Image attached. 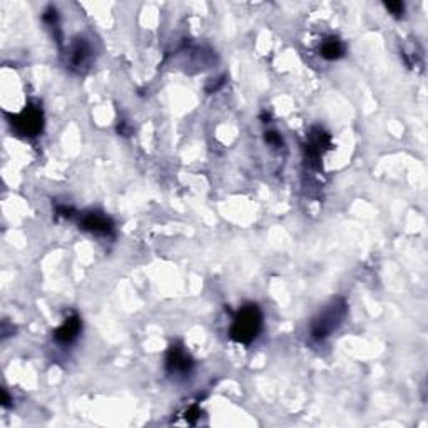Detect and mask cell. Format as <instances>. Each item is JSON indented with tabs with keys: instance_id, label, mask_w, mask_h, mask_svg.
Instances as JSON below:
<instances>
[{
	"instance_id": "cell-1",
	"label": "cell",
	"mask_w": 428,
	"mask_h": 428,
	"mask_svg": "<svg viewBox=\"0 0 428 428\" xmlns=\"http://www.w3.org/2000/svg\"><path fill=\"white\" fill-rule=\"evenodd\" d=\"M263 328V315L261 309L256 305H246L234 316L233 325H231L230 336L231 340L241 345H249L251 341L256 340Z\"/></svg>"
},
{
	"instance_id": "cell-2",
	"label": "cell",
	"mask_w": 428,
	"mask_h": 428,
	"mask_svg": "<svg viewBox=\"0 0 428 428\" xmlns=\"http://www.w3.org/2000/svg\"><path fill=\"white\" fill-rule=\"evenodd\" d=\"M345 315H347V305H345V301L343 300L333 301L327 309H323V312L313 320L312 325L313 338L325 340L327 336L332 335V333L340 327L341 321L345 320Z\"/></svg>"
},
{
	"instance_id": "cell-8",
	"label": "cell",
	"mask_w": 428,
	"mask_h": 428,
	"mask_svg": "<svg viewBox=\"0 0 428 428\" xmlns=\"http://www.w3.org/2000/svg\"><path fill=\"white\" fill-rule=\"evenodd\" d=\"M90 57H92L90 45L84 41V39H79V41L72 45V49H70V65L77 69L85 68V65H89Z\"/></svg>"
},
{
	"instance_id": "cell-6",
	"label": "cell",
	"mask_w": 428,
	"mask_h": 428,
	"mask_svg": "<svg viewBox=\"0 0 428 428\" xmlns=\"http://www.w3.org/2000/svg\"><path fill=\"white\" fill-rule=\"evenodd\" d=\"M81 227L89 233L109 236L114 231V223L111 218L102 213H88L81 219Z\"/></svg>"
},
{
	"instance_id": "cell-10",
	"label": "cell",
	"mask_w": 428,
	"mask_h": 428,
	"mask_svg": "<svg viewBox=\"0 0 428 428\" xmlns=\"http://www.w3.org/2000/svg\"><path fill=\"white\" fill-rule=\"evenodd\" d=\"M385 7H387V9L391 12V15H395V17H402L403 10H405V3L403 2H388L385 3Z\"/></svg>"
},
{
	"instance_id": "cell-9",
	"label": "cell",
	"mask_w": 428,
	"mask_h": 428,
	"mask_svg": "<svg viewBox=\"0 0 428 428\" xmlns=\"http://www.w3.org/2000/svg\"><path fill=\"white\" fill-rule=\"evenodd\" d=\"M345 54V44L336 37H329L321 44V56L328 61H335V59L343 57Z\"/></svg>"
},
{
	"instance_id": "cell-3",
	"label": "cell",
	"mask_w": 428,
	"mask_h": 428,
	"mask_svg": "<svg viewBox=\"0 0 428 428\" xmlns=\"http://www.w3.org/2000/svg\"><path fill=\"white\" fill-rule=\"evenodd\" d=\"M12 125L22 136H37L44 128V114L41 108L29 105L19 116H14Z\"/></svg>"
},
{
	"instance_id": "cell-4",
	"label": "cell",
	"mask_w": 428,
	"mask_h": 428,
	"mask_svg": "<svg viewBox=\"0 0 428 428\" xmlns=\"http://www.w3.org/2000/svg\"><path fill=\"white\" fill-rule=\"evenodd\" d=\"M192 367H194V361L184 347L181 345H172L166 355V370L170 375H178V376H186L190 375Z\"/></svg>"
},
{
	"instance_id": "cell-12",
	"label": "cell",
	"mask_w": 428,
	"mask_h": 428,
	"mask_svg": "<svg viewBox=\"0 0 428 428\" xmlns=\"http://www.w3.org/2000/svg\"><path fill=\"white\" fill-rule=\"evenodd\" d=\"M2 395H3V402H2V405L7 408V407H9V405H10V396H9V394H7V391H6V390H3V391H2Z\"/></svg>"
},
{
	"instance_id": "cell-11",
	"label": "cell",
	"mask_w": 428,
	"mask_h": 428,
	"mask_svg": "<svg viewBox=\"0 0 428 428\" xmlns=\"http://www.w3.org/2000/svg\"><path fill=\"white\" fill-rule=\"evenodd\" d=\"M265 141L269 144V146H273V147H280L281 144H283L281 136L278 134V132H274V131L266 132V134H265Z\"/></svg>"
},
{
	"instance_id": "cell-5",
	"label": "cell",
	"mask_w": 428,
	"mask_h": 428,
	"mask_svg": "<svg viewBox=\"0 0 428 428\" xmlns=\"http://www.w3.org/2000/svg\"><path fill=\"white\" fill-rule=\"evenodd\" d=\"M332 147V137H329L328 132H325L323 129L315 128L309 134V141L306 144V156H308L309 164L313 166H318V161L321 159L325 151Z\"/></svg>"
},
{
	"instance_id": "cell-7",
	"label": "cell",
	"mask_w": 428,
	"mask_h": 428,
	"mask_svg": "<svg viewBox=\"0 0 428 428\" xmlns=\"http://www.w3.org/2000/svg\"><path fill=\"white\" fill-rule=\"evenodd\" d=\"M81 329H82L81 318L77 315H72V316H69L68 320H65L64 323L56 329V332H54V340H56V343L65 347V345L74 343V341L77 340Z\"/></svg>"
}]
</instances>
